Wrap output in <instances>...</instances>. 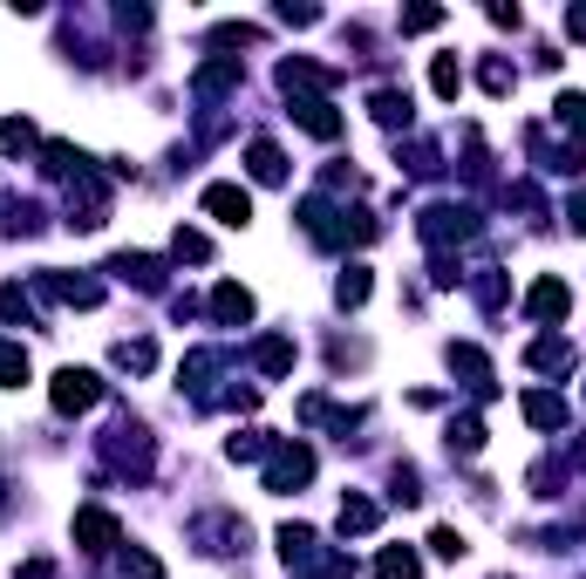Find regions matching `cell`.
I'll list each match as a JSON object with an SVG mask.
<instances>
[{
  "mask_svg": "<svg viewBox=\"0 0 586 579\" xmlns=\"http://www.w3.org/2000/svg\"><path fill=\"white\" fill-rule=\"evenodd\" d=\"M110 457L130 464V470L144 477V470H150V437L137 430V423H116V430H110Z\"/></svg>",
  "mask_w": 586,
  "mask_h": 579,
  "instance_id": "4fadbf2b",
  "label": "cell"
},
{
  "mask_svg": "<svg viewBox=\"0 0 586 579\" xmlns=\"http://www.w3.org/2000/svg\"><path fill=\"white\" fill-rule=\"evenodd\" d=\"M566 35H573V41H586V8H573V14H566Z\"/></svg>",
  "mask_w": 586,
  "mask_h": 579,
  "instance_id": "ab89813d",
  "label": "cell"
},
{
  "mask_svg": "<svg viewBox=\"0 0 586 579\" xmlns=\"http://www.w3.org/2000/svg\"><path fill=\"white\" fill-rule=\"evenodd\" d=\"M41 137H35V123L28 116H0V150H8V158H28Z\"/></svg>",
  "mask_w": 586,
  "mask_h": 579,
  "instance_id": "7402d4cb",
  "label": "cell"
},
{
  "mask_svg": "<svg viewBox=\"0 0 586 579\" xmlns=\"http://www.w3.org/2000/svg\"><path fill=\"white\" fill-rule=\"evenodd\" d=\"M212 320H219V327H246V320H252V293H246L239 280H219V287H212Z\"/></svg>",
  "mask_w": 586,
  "mask_h": 579,
  "instance_id": "8fae6325",
  "label": "cell"
},
{
  "mask_svg": "<svg viewBox=\"0 0 586 579\" xmlns=\"http://www.w3.org/2000/svg\"><path fill=\"white\" fill-rule=\"evenodd\" d=\"M375 123L382 130H410V89H375Z\"/></svg>",
  "mask_w": 586,
  "mask_h": 579,
  "instance_id": "ac0fdd59",
  "label": "cell"
},
{
  "mask_svg": "<svg viewBox=\"0 0 586 579\" xmlns=\"http://www.w3.org/2000/svg\"><path fill=\"white\" fill-rule=\"evenodd\" d=\"M477 83H484V96H504V89L519 83V75L504 68V62H484V68H477Z\"/></svg>",
  "mask_w": 586,
  "mask_h": 579,
  "instance_id": "d6a6232c",
  "label": "cell"
},
{
  "mask_svg": "<svg viewBox=\"0 0 586 579\" xmlns=\"http://www.w3.org/2000/svg\"><path fill=\"white\" fill-rule=\"evenodd\" d=\"M450 450L477 457V450H484V423H477V416H457V423H450Z\"/></svg>",
  "mask_w": 586,
  "mask_h": 579,
  "instance_id": "4316f807",
  "label": "cell"
},
{
  "mask_svg": "<svg viewBox=\"0 0 586 579\" xmlns=\"http://www.w3.org/2000/svg\"><path fill=\"white\" fill-rule=\"evenodd\" d=\"M225 450H233V464H239V457L252 464V457H266V450H273V437H266V430H239V437L225 443Z\"/></svg>",
  "mask_w": 586,
  "mask_h": 579,
  "instance_id": "f546056e",
  "label": "cell"
},
{
  "mask_svg": "<svg viewBox=\"0 0 586 579\" xmlns=\"http://www.w3.org/2000/svg\"><path fill=\"white\" fill-rule=\"evenodd\" d=\"M0 382H28V348H21V341H0Z\"/></svg>",
  "mask_w": 586,
  "mask_h": 579,
  "instance_id": "d4e9b609",
  "label": "cell"
},
{
  "mask_svg": "<svg viewBox=\"0 0 586 579\" xmlns=\"http://www.w3.org/2000/svg\"><path fill=\"white\" fill-rule=\"evenodd\" d=\"M566 218H573L579 232H586V191H579V198H566Z\"/></svg>",
  "mask_w": 586,
  "mask_h": 579,
  "instance_id": "f35d334b",
  "label": "cell"
},
{
  "mask_svg": "<svg viewBox=\"0 0 586 579\" xmlns=\"http://www.w3.org/2000/svg\"><path fill=\"white\" fill-rule=\"evenodd\" d=\"M110 273H123V280H137V287H164V260H150V253H116Z\"/></svg>",
  "mask_w": 586,
  "mask_h": 579,
  "instance_id": "d6986e66",
  "label": "cell"
},
{
  "mask_svg": "<svg viewBox=\"0 0 586 579\" xmlns=\"http://www.w3.org/2000/svg\"><path fill=\"white\" fill-rule=\"evenodd\" d=\"M41 171H48V178H89V158H83V150H75V143H62V137H48L41 143Z\"/></svg>",
  "mask_w": 586,
  "mask_h": 579,
  "instance_id": "7c38bea8",
  "label": "cell"
},
{
  "mask_svg": "<svg viewBox=\"0 0 586 579\" xmlns=\"http://www.w3.org/2000/svg\"><path fill=\"white\" fill-rule=\"evenodd\" d=\"M375 579H423V559L410 545H382V559H375Z\"/></svg>",
  "mask_w": 586,
  "mask_h": 579,
  "instance_id": "44dd1931",
  "label": "cell"
},
{
  "mask_svg": "<svg viewBox=\"0 0 586 579\" xmlns=\"http://www.w3.org/2000/svg\"><path fill=\"white\" fill-rule=\"evenodd\" d=\"M260 368H266V375H287V368H294V341H279V335L260 341Z\"/></svg>",
  "mask_w": 586,
  "mask_h": 579,
  "instance_id": "f1b7e54d",
  "label": "cell"
},
{
  "mask_svg": "<svg viewBox=\"0 0 586 579\" xmlns=\"http://www.w3.org/2000/svg\"><path fill=\"white\" fill-rule=\"evenodd\" d=\"M552 116H559V130H586V89H566L552 103Z\"/></svg>",
  "mask_w": 586,
  "mask_h": 579,
  "instance_id": "484cf974",
  "label": "cell"
},
{
  "mask_svg": "<svg viewBox=\"0 0 586 579\" xmlns=\"http://www.w3.org/2000/svg\"><path fill=\"white\" fill-rule=\"evenodd\" d=\"M0 320H21V327H35V307H28V293H21V287H0Z\"/></svg>",
  "mask_w": 586,
  "mask_h": 579,
  "instance_id": "4dcf8cb0",
  "label": "cell"
},
{
  "mask_svg": "<svg viewBox=\"0 0 586 579\" xmlns=\"http://www.w3.org/2000/svg\"><path fill=\"white\" fill-rule=\"evenodd\" d=\"M212 41H219V48H239V41H260V28H246V21H233V28H219Z\"/></svg>",
  "mask_w": 586,
  "mask_h": 579,
  "instance_id": "8d00e7d4",
  "label": "cell"
},
{
  "mask_svg": "<svg viewBox=\"0 0 586 579\" xmlns=\"http://www.w3.org/2000/svg\"><path fill=\"white\" fill-rule=\"evenodd\" d=\"M246 164H252V178H260V185H279V178H287V158H279V143H266V137H252Z\"/></svg>",
  "mask_w": 586,
  "mask_h": 579,
  "instance_id": "ffe728a7",
  "label": "cell"
},
{
  "mask_svg": "<svg viewBox=\"0 0 586 579\" xmlns=\"http://www.w3.org/2000/svg\"><path fill=\"white\" fill-rule=\"evenodd\" d=\"M525 362H532V368H546V375H573V362H579V355H573V341L546 335V341H532V348H525Z\"/></svg>",
  "mask_w": 586,
  "mask_h": 579,
  "instance_id": "e0dca14e",
  "label": "cell"
},
{
  "mask_svg": "<svg viewBox=\"0 0 586 579\" xmlns=\"http://www.w3.org/2000/svg\"><path fill=\"white\" fill-rule=\"evenodd\" d=\"M294 116H300V130L321 137V143L341 137V116H335V103H327V96H294Z\"/></svg>",
  "mask_w": 586,
  "mask_h": 579,
  "instance_id": "ba28073f",
  "label": "cell"
},
{
  "mask_svg": "<svg viewBox=\"0 0 586 579\" xmlns=\"http://www.w3.org/2000/svg\"><path fill=\"white\" fill-rule=\"evenodd\" d=\"M437 21H444V8H410V14H402V35H429Z\"/></svg>",
  "mask_w": 586,
  "mask_h": 579,
  "instance_id": "d590c367",
  "label": "cell"
},
{
  "mask_svg": "<svg viewBox=\"0 0 586 579\" xmlns=\"http://www.w3.org/2000/svg\"><path fill=\"white\" fill-rule=\"evenodd\" d=\"M75 545H83V552H110L116 545V518L103 505H83V512H75Z\"/></svg>",
  "mask_w": 586,
  "mask_h": 579,
  "instance_id": "30bf717a",
  "label": "cell"
},
{
  "mask_svg": "<svg viewBox=\"0 0 586 579\" xmlns=\"http://www.w3.org/2000/svg\"><path fill=\"white\" fill-rule=\"evenodd\" d=\"M171 253H177V260H212V239H205V232H191V225H177Z\"/></svg>",
  "mask_w": 586,
  "mask_h": 579,
  "instance_id": "83f0119b",
  "label": "cell"
},
{
  "mask_svg": "<svg viewBox=\"0 0 586 579\" xmlns=\"http://www.w3.org/2000/svg\"><path fill=\"white\" fill-rule=\"evenodd\" d=\"M300 225H308L314 246H369L375 239V218L369 212H335V205H321V198L300 205Z\"/></svg>",
  "mask_w": 586,
  "mask_h": 579,
  "instance_id": "6da1fadb",
  "label": "cell"
},
{
  "mask_svg": "<svg viewBox=\"0 0 586 579\" xmlns=\"http://www.w3.org/2000/svg\"><path fill=\"white\" fill-rule=\"evenodd\" d=\"M525 314H532V320H566V314H573V287H566V280H532Z\"/></svg>",
  "mask_w": 586,
  "mask_h": 579,
  "instance_id": "52a82bcc",
  "label": "cell"
},
{
  "mask_svg": "<svg viewBox=\"0 0 586 579\" xmlns=\"http://www.w3.org/2000/svg\"><path fill=\"white\" fill-rule=\"evenodd\" d=\"M369 287H375V280H369V266H348L341 280H335V300H341V307H362Z\"/></svg>",
  "mask_w": 586,
  "mask_h": 579,
  "instance_id": "cb8c5ba5",
  "label": "cell"
},
{
  "mask_svg": "<svg viewBox=\"0 0 586 579\" xmlns=\"http://www.w3.org/2000/svg\"><path fill=\"white\" fill-rule=\"evenodd\" d=\"M48 402H55L62 416H83V410H96V402H103V375L68 362V368L55 375V382H48Z\"/></svg>",
  "mask_w": 586,
  "mask_h": 579,
  "instance_id": "7a4b0ae2",
  "label": "cell"
},
{
  "mask_svg": "<svg viewBox=\"0 0 586 579\" xmlns=\"http://www.w3.org/2000/svg\"><path fill=\"white\" fill-rule=\"evenodd\" d=\"M450 375H464V382L491 402L498 395V382H491V362H484V348H471V341H450Z\"/></svg>",
  "mask_w": 586,
  "mask_h": 579,
  "instance_id": "8992f818",
  "label": "cell"
},
{
  "mask_svg": "<svg viewBox=\"0 0 586 579\" xmlns=\"http://www.w3.org/2000/svg\"><path fill=\"white\" fill-rule=\"evenodd\" d=\"M225 89H239V55H219V62H205V68L191 75V96H205V103H212V96H225Z\"/></svg>",
  "mask_w": 586,
  "mask_h": 579,
  "instance_id": "5bb4252c",
  "label": "cell"
},
{
  "mask_svg": "<svg viewBox=\"0 0 586 579\" xmlns=\"http://www.w3.org/2000/svg\"><path fill=\"white\" fill-rule=\"evenodd\" d=\"M429 89H437L444 103H457V89H464V68H457L450 55H437V62H429Z\"/></svg>",
  "mask_w": 586,
  "mask_h": 579,
  "instance_id": "603a6c76",
  "label": "cell"
},
{
  "mask_svg": "<svg viewBox=\"0 0 586 579\" xmlns=\"http://www.w3.org/2000/svg\"><path fill=\"white\" fill-rule=\"evenodd\" d=\"M103 218H110V191L96 185V171H89V178H75V185H68V225H83V232H96Z\"/></svg>",
  "mask_w": 586,
  "mask_h": 579,
  "instance_id": "5b68a950",
  "label": "cell"
},
{
  "mask_svg": "<svg viewBox=\"0 0 586 579\" xmlns=\"http://www.w3.org/2000/svg\"><path fill=\"white\" fill-rule=\"evenodd\" d=\"M416 232H423L429 246H464V239L477 232V212H471V205H423Z\"/></svg>",
  "mask_w": 586,
  "mask_h": 579,
  "instance_id": "3957f363",
  "label": "cell"
},
{
  "mask_svg": "<svg viewBox=\"0 0 586 579\" xmlns=\"http://www.w3.org/2000/svg\"><path fill=\"white\" fill-rule=\"evenodd\" d=\"M477 300H484V307H504V280H498V273H484V280H477Z\"/></svg>",
  "mask_w": 586,
  "mask_h": 579,
  "instance_id": "74e56055",
  "label": "cell"
},
{
  "mask_svg": "<svg viewBox=\"0 0 586 579\" xmlns=\"http://www.w3.org/2000/svg\"><path fill=\"white\" fill-rule=\"evenodd\" d=\"M205 212L219 225H246L252 218V191L246 185H205Z\"/></svg>",
  "mask_w": 586,
  "mask_h": 579,
  "instance_id": "9c48e42d",
  "label": "cell"
},
{
  "mask_svg": "<svg viewBox=\"0 0 586 579\" xmlns=\"http://www.w3.org/2000/svg\"><path fill=\"white\" fill-rule=\"evenodd\" d=\"M123 572H130V579H164V566H158V559H150V552H137V545H130V552H123Z\"/></svg>",
  "mask_w": 586,
  "mask_h": 579,
  "instance_id": "e575fe53",
  "label": "cell"
},
{
  "mask_svg": "<svg viewBox=\"0 0 586 579\" xmlns=\"http://www.w3.org/2000/svg\"><path fill=\"white\" fill-rule=\"evenodd\" d=\"M335 525H341V539H369L375 525H382V505H375V498H354V491H348V498H341V518H335Z\"/></svg>",
  "mask_w": 586,
  "mask_h": 579,
  "instance_id": "9a60e30c",
  "label": "cell"
},
{
  "mask_svg": "<svg viewBox=\"0 0 586 579\" xmlns=\"http://www.w3.org/2000/svg\"><path fill=\"white\" fill-rule=\"evenodd\" d=\"M314 477V450L308 443H273L266 457V491H300Z\"/></svg>",
  "mask_w": 586,
  "mask_h": 579,
  "instance_id": "277c9868",
  "label": "cell"
},
{
  "mask_svg": "<svg viewBox=\"0 0 586 579\" xmlns=\"http://www.w3.org/2000/svg\"><path fill=\"white\" fill-rule=\"evenodd\" d=\"M429 552H437V559H464V532H450V525H437V532H429Z\"/></svg>",
  "mask_w": 586,
  "mask_h": 579,
  "instance_id": "836d02e7",
  "label": "cell"
},
{
  "mask_svg": "<svg viewBox=\"0 0 586 579\" xmlns=\"http://www.w3.org/2000/svg\"><path fill=\"white\" fill-rule=\"evenodd\" d=\"M525 423H532V430H566V395L532 389V395H525Z\"/></svg>",
  "mask_w": 586,
  "mask_h": 579,
  "instance_id": "2e32d148",
  "label": "cell"
},
{
  "mask_svg": "<svg viewBox=\"0 0 586 579\" xmlns=\"http://www.w3.org/2000/svg\"><path fill=\"white\" fill-rule=\"evenodd\" d=\"M116 368H137V375L158 368V348H150V341H123V348H116Z\"/></svg>",
  "mask_w": 586,
  "mask_h": 579,
  "instance_id": "1f68e13d",
  "label": "cell"
}]
</instances>
